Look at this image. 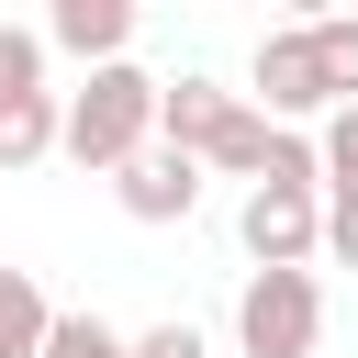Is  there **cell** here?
Here are the masks:
<instances>
[{"instance_id": "cell-1", "label": "cell", "mask_w": 358, "mask_h": 358, "mask_svg": "<svg viewBox=\"0 0 358 358\" xmlns=\"http://www.w3.org/2000/svg\"><path fill=\"white\" fill-rule=\"evenodd\" d=\"M134 145H157V78L123 56V67H90V90L56 101V157H78V168L112 179Z\"/></svg>"}, {"instance_id": "cell-2", "label": "cell", "mask_w": 358, "mask_h": 358, "mask_svg": "<svg viewBox=\"0 0 358 358\" xmlns=\"http://www.w3.org/2000/svg\"><path fill=\"white\" fill-rule=\"evenodd\" d=\"M235 347H246V358H313V347H324V280H313V268H246V291H235Z\"/></svg>"}, {"instance_id": "cell-3", "label": "cell", "mask_w": 358, "mask_h": 358, "mask_svg": "<svg viewBox=\"0 0 358 358\" xmlns=\"http://www.w3.org/2000/svg\"><path fill=\"white\" fill-rule=\"evenodd\" d=\"M246 112H268V123H313V112H336V90H324V56H313V34L302 22H280V34H257V67H246Z\"/></svg>"}, {"instance_id": "cell-4", "label": "cell", "mask_w": 358, "mask_h": 358, "mask_svg": "<svg viewBox=\"0 0 358 358\" xmlns=\"http://www.w3.org/2000/svg\"><path fill=\"white\" fill-rule=\"evenodd\" d=\"M235 235H246V257L257 268H313L324 257V190H246V213H235Z\"/></svg>"}, {"instance_id": "cell-5", "label": "cell", "mask_w": 358, "mask_h": 358, "mask_svg": "<svg viewBox=\"0 0 358 358\" xmlns=\"http://www.w3.org/2000/svg\"><path fill=\"white\" fill-rule=\"evenodd\" d=\"M112 190H123V213H134V224H190V201H201V168H190L179 145H134V157L112 168Z\"/></svg>"}, {"instance_id": "cell-6", "label": "cell", "mask_w": 358, "mask_h": 358, "mask_svg": "<svg viewBox=\"0 0 358 358\" xmlns=\"http://www.w3.org/2000/svg\"><path fill=\"white\" fill-rule=\"evenodd\" d=\"M45 45L78 56V67H123V45H134V0H56V11H45Z\"/></svg>"}, {"instance_id": "cell-7", "label": "cell", "mask_w": 358, "mask_h": 358, "mask_svg": "<svg viewBox=\"0 0 358 358\" xmlns=\"http://www.w3.org/2000/svg\"><path fill=\"white\" fill-rule=\"evenodd\" d=\"M224 112H235L224 78H157V145H179L190 168H201V145L224 134Z\"/></svg>"}, {"instance_id": "cell-8", "label": "cell", "mask_w": 358, "mask_h": 358, "mask_svg": "<svg viewBox=\"0 0 358 358\" xmlns=\"http://www.w3.org/2000/svg\"><path fill=\"white\" fill-rule=\"evenodd\" d=\"M268 134H280V123L235 101V112H224V134L201 145V168H224V179H246V190H257V168H268Z\"/></svg>"}, {"instance_id": "cell-9", "label": "cell", "mask_w": 358, "mask_h": 358, "mask_svg": "<svg viewBox=\"0 0 358 358\" xmlns=\"http://www.w3.org/2000/svg\"><path fill=\"white\" fill-rule=\"evenodd\" d=\"M34 157H56V90L0 101V168H34Z\"/></svg>"}, {"instance_id": "cell-10", "label": "cell", "mask_w": 358, "mask_h": 358, "mask_svg": "<svg viewBox=\"0 0 358 358\" xmlns=\"http://www.w3.org/2000/svg\"><path fill=\"white\" fill-rule=\"evenodd\" d=\"M45 324H56V302L34 291V268H0V358H34Z\"/></svg>"}, {"instance_id": "cell-11", "label": "cell", "mask_w": 358, "mask_h": 358, "mask_svg": "<svg viewBox=\"0 0 358 358\" xmlns=\"http://www.w3.org/2000/svg\"><path fill=\"white\" fill-rule=\"evenodd\" d=\"M313 168H324V201H358V101H336V112H324Z\"/></svg>"}, {"instance_id": "cell-12", "label": "cell", "mask_w": 358, "mask_h": 358, "mask_svg": "<svg viewBox=\"0 0 358 358\" xmlns=\"http://www.w3.org/2000/svg\"><path fill=\"white\" fill-rule=\"evenodd\" d=\"M302 34H313V56H324V90L358 101V11H313Z\"/></svg>"}, {"instance_id": "cell-13", "label": "cell", "mask_w": 358, "mask_h": 358, "mask_svg": "<svg viewBox=\"0 0 358 358\" xmlns=\"http://www.w3.org/2000/svg\"><path fill=\"white\" fill-rule=\"evenodd\" d=\"M34 358H134V336H123V324H101V313H56Z\"/></svg>"}, {"instance_id": "cell-14", "label": "cell", "mask_w": 358, "mask_h": 358, "mask_svg": "<svg viewBox=\"0 0 358 358\" xmlns=\"http://www.w3.org/2000/svg\"><path fill=\"white\" fill-rule=\"evenodd\" d=\"M22 90H45V34L0 22V101H22Z\"/></svg>"}, {"instance_id": "cell-15", "label": "cell", "mask_w": 358, "mask_h": 358, "mask_svg": "<svg viewBox=\"0 0 358 358\" xmlns=\"http://www.w3.org/2000/svg\"><path fill=\"white\" fill-rule=\"evenodd\" d=\"M134 358H213V347H201V324H145Z\"/></svg>"}, {"instance_id": "cell-16", "label": "cell", "mask_w": 358, "mask_h": 358, "mask_svg": "<svg viewBox=\"0 0 358 358\" xmlns=\"http://www.w3.org/2000/svg\"><path fill=\"white\" fill-rule=\"evenodd\" d=\"M324 257L358 268V201H324Z\"/></svg>"}]
</instances>
